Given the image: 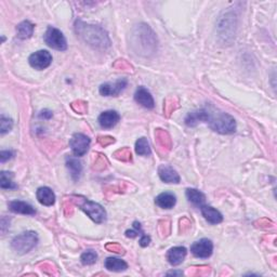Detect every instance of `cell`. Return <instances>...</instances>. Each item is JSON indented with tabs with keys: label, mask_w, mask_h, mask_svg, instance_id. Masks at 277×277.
<instances>
[{
	"label": "cell",
	"mask_w": 277,
	"mask_h": 277,
	"mask_svg": "<svg viewBox=\"0 0 277 277\" xmlns=\"http://www.w3.org/2000/svg\"><path fill=\"white\" fill-rule=\"evenodd\" d=\"M75 32L77 36L85 41L92 48L99 50H106L111 47V39H109L106 30L99 25L87 24L81 20H77L75 22Z\"/></svg>",
	"instance_id": "1"
},
{
	"label": "cell",
	"mask_w": 277,
	"mask_h": 277,
	"mask_svg": "<svg viewBox=\"0 0 277 277\" xmlns=\"http://www.w3.org/2000/svg\"><path fill=\"white\" fill-rule=\"evenodd\" d=\"M132 47L138 54L150 56L157 50V37L149 25H137L132 30Z\"/></svg>",
	"instance_id": "2"
},
{
	"label": "cell",
	"mask_w": 277,
	"mask_h": 277,
	"mask_svg": "<svg viewBox=\"0 0 277 277\" xmlns=\"http://www.w3.org/2000/svg\"><path fill=\"white\" fill-rule=\"evenodd\" d=\"M213 131L221 134H232L236 131V122L235 119L224 112L211 111L208 108V117L206 122Z\"/></svg>",
	"instance_id": "3"
},
{
	"label": "cell",
	"mask_w": 277,
	"mask_h": 277,
	"mask_svg": "<svg viewBox=\"0 0 277 277\" xmlns=\"http://www.w3.org/2000/svg\"><path fill=\"white\" fill-rule=\"evenodd\" d=\"M38 243L37 234L33 231L24 232L12 239L11 247L20 254H25L36 247Z\"/></svg>",
	"instance_id": "4"
},
{
	"label": "cell",
	"mask_w": 277,
	"mask_h": 277,
	"mask_svg": "<svg viewBox=\"0 0 277 277\" xmlns=\"http://www.w3.org/2000/svg\"><path fill=\"white\" fill-rule=\"evenodd\" d=\"M79 207L96 223L100 224L106 220V211L100 203L82 198V201L81 203H79Z\"/></svg>",
	"instance_id": "5"
},
{
	"label": "cell",
	"mask_w": 277,
	"mask_h": 277,
	"mask_svg": "<svg viewBox=\"0 0 277 277\" xmlns=\"http://www.w3.org/2000/svg\"><path fill=\"white\" fill-rule=\"evenodd\" d=\"M44 40L52 49H55L57 51H65L67 49L65 36L60 29L53 27V26H49V27L47 28L44 36Z\"/></svg>",
	"instance_id": "6"
},
{
	"label": "cell",
	"mask_w": 277,
	"mask_h": 277,
	"mask_svg": "<svg viewBox=\"0 0 277 277\" xmlns=\"http://www.w3.org/2000/svg\"><path fill=\"white\" fill-rule=\"evenodd\" d=\"M90 143L91 141L86 134L75 133L70 141V146L72 149L73 154L77 156V157H80V156H83L87 153L89 146H90Z\"/></svg>",
	"instance_id": "7"
},
{
	"label": "cell",
	"mask_w": 277,
	"mask_h": 277,
	"mask_svg": "<svg viewBox=\"0 0 277 277\" xmlns=\"http://www.w3.org/2000/svg\"><path fill=\"white\" fill-rule=\"evenodd\" d=\"M28 62L33 69L43 71L47 69V67H49L52 63V55L50 54L49 51L39 50L29 56Z\"/></svg>",
	"instance_id": "8"
},
{
	"label": "cell",
	"mask_w": 277,
	"mask_h": 277,
	"mask_svg": "<svg viewBox=\"0 0 277 277\" xmlns=\"http://www.w3.org/2000/svg\"><path fill=\"white\" fill-rule=\"evenodd\" d=\"M213 252V244L210 239L202 238L198 242H195L191 246V252L196 258L207 259L210 257Z\"/></svg>",
	"instance_id": "9"
},
{
	"label": "cell",
	"mask_w": 277,
	"mask_h": 277,
	"mask_svg": "<svg viewBox=\"0 0 277 277\" xmlns=\"http://www.w3.org/2000/svg\"><path fill=\"white\" fill-rule=\"evenodd\" d=\"M127 85H128V80L123 78V79H118L114 83L111 82L103 83V85L100 86L99 91H100L103 97H117L120 92H123L125 89H126Z\"/></svg>",
	"instance_id": "10"
},
{
	"label": "cell",
	"mask_w": 277,
	"mask_h": 277,
	"mask_svg": "<svg viewBox=\"0 0 277 277\" xmlns=\"http://www.w3.org/2000/svg\"><path fill=\"white\" fill-rule=\"evenodd\" d=\"M134 100L138 104H140L141 106H143L145 108L151 109L155 106L153 97H151V92L148 90V89L144 87H139L137 89V91L134 93Z\"/></svg>",
	"instance_id": "11"
},
{
	"label": "cell",
	"mask_w": 277,
	"mask_h": 277,
	"mask_svg": "<svg viewBox=\"0 0 277 277\" xmlns=\"http://www.w3.org/2000/svg\"><path fill=\"white\" fill-rule=\"evenodd\" d=\"M120 120V115L116 111H105L99 116V124L104 129H111L116 126Z\"/></svg>",
	"instance_id": "12"
},
{
	"label": "cell",
	"mask_w": 277,
	"mask_h": 277,
	"mask_svg": "<svg viewBox=\"0 0 277 277\" xmlns=\"http://www.w3.org/2000/svg\"><path fill=\"white\" fill-rule=\"evenodd\" d=\"M207 117H208V107H203L187 114L184 122L187 127H195L198 123H206Z\"/></svg>",
	"instance_id": "13"
},
{
	"label": "cell",
	"mask_w": 277,
	"mask_h": 277,
	"mask_svg": "<svg viewBox=\"0 0 277 277\" xmlns=\"http://www.w3.org/2000/svg\"><path fill=\"white\" fill-rule=\"evenodd\" d=\"M187 250L185 247H182V246H177V247L170 248L167 252V260L171 265H179L181 264L183 261H184L186 257Z\"/></svg>",
	"instance_id": "14"
},
{
	"label": "cell",
	"mask_w": 277,
	"mask_h": 277,
	"mask_svg": "<svg viewBox=\"0 0 277 277\" xmlns=\"http://www.w3.org/2000/svg\"><path fill=\"white\" fill-rule=\"evenodd\" d=\"M10 211L20 214H26V216H35L36 210L35 208L29 205V203L22 201H13L9 202Z\"/></svg>",
	"instance_id": "15"
},
{
	"label": "cell",
	"mask_w": 277,
	"mask_h": 277,
	"mask_svg": "<svg viewBox=\"0 0 277 277\" xmlns=\"http://www.w3.org/2000/svg\"><path fill=\"white\" fill-rule=\"evenodd\" d=\"M158 176L161 181L165 183H179L180 176L177 172L170 166L161 165L158 168Z\"/></svg>",
	"instance_id": "16"
},
{
	"label": "cell",
	"mask_w": 277,
	"mask_h": 277,
	"mask_svg": "<svg viewBox=\"0 0 277 277\" xmlns=\"http://www.w3.org/2000/svg\"><path fill=\"white\" fill-rule=\"evenodd\" d=\"M36 196H37V200L41 205L47 207L52 206L55 202V194L50 187L47 186L39 187L37 190V193H36Z\"/></svg>",
	"instance_id": "17"
},
{
	"label": "cell",
	"mask_w": 277,
	"mask_h": 277,
	"mask_svg": "<svg viewBox=\"0 0 277 277\" xmlns=\"http://www.w3.org/2000/svg\"><path fill=\"white\" fill-rule=\"evenodd\" d=\"M155 202L156 205L163 209H171L176 206V197L174 193L165 192L155 198Z\"/></svg>",
	"instance_id": "18"
},
{
	"label": "cell",
	"mask_w": 277,
	"mask_h": 277,
	"mask_svg": "<svg viewBox=\"0 0 277 277\" xmlns=\"http://www.w3.org/2000/svg\"><path fill=\"white\" fill-rule=\"evenodd\" d=\"M201 210L203 218L211 224H219L223 221V216L219 212L216 208L211 206H201Z\"/></svg>",
	"instance_id": "19"
},
{
	"label": "cell",
	"mask_w": 277,
	"mask_h": 277,
	"mask_svg": "<svg viewBox=\"0 0 277 277\" xmlns=\"http://www.w3.org/2000/svg\"><path fill=\"white\" fill-rule=\"evenodd\" d=\"M35 26L29 21H23L17 26V35L20 39H28L34 34Z\"/></svg>",
	"instance_id": "20"
},
{
	"label": "cell",
	"mask_w": 277,
	"mask_h": 277,
	"mask_svg": "<svg viewBox=\"0 0 277 277\" xmlns=\"http://www.w3.org/2000/svg\"><path fill=\"white\" fill-rule=\"evenodd\" d=\"M66 167L69 168L70 172H71V176L73 177V180L77 181L79 179V176L81 175V171H82V166L81 163L79 160L75 157H67L66 158Z\"/></svg>",
	"instance_id": "21"
},
{
	"label": "cell",
	"mask_w": 277,
	"mask_h": 277,
	"mask_svg": "<svg viewBox=\"0 0 277 277\" xmlns=\"http://www.w3.org/2000/svg\"><path fill=\"white\" fill-rule=\"evenodd\" d=\"M185 195L190 202H192L193 205L198 206V207H201L206 201L205 194L196 189H187Z\"/></svg>",
	"instance_id": "22"
},
{
	"label": "cell",
	"mask_w": 277,
	"mask_h": 277,
	"mask_svg": "<svg viewBox=\"0 0 277 277\" xmlns=\"http://www.w3.org/2000/svg\"><path fill=\"white\" fill-rule=\"evenodd\" d=\"M105 269L112 272H124L128 269V264L122 259L117 258H107L105 260Z\"/></svg>",
	"instance_id": "23"
},
{
	"label": "cell",
	"mask_w": 277,
	"mask_h": 277,
	"mask_svg": "<svg viewBox=\"0 0 277 277\" xmlns=\"http://www.w3.org/2000/svg\"><path fill=\"white\" fill-rule=\"evenodd\" d=\"M12 172L1 171V175H0V187L3 190L18 189V185L12 181Z\"/></svg>",
	"instance_id": "24"
},
{
	"label": "cell",
	"mask_w": 277,
	"mask_h": 277,
	"mask_svg": "<svg viewBox=\"0 0 277 277\" xmlns=\"http://www.w3.org/2000/svg\"><path fill=\"white\" fill-rule=\"evenodd\" d=\"M135 151L140 156H150L151 155V148L149 141L146 138H140L137 143H135Z\"/></svg>",
	"instance_id": "25"
},
{
	"label": "cell",
	"mask_w": 277,
	"mask_h": 277,
	"mask_svg": "<svg viewBox=\"0 0 277 277\" xmlns=\"http://www.w3.org/2000/svg\"><path fill=\"white\" fill-rule=\"evenodd\" d=\"M97 259H98V253L95 252V250L92 249H89L86 250L85 252L81 254L80 260H81V263L83 265H91L93 263L97 262Z\"/></svg>",
	"instance_id": "26"
},
{
	"label": "cell",
	"mask_w": 277,
	"mask_h": 277,
	"mask_svg": "<svg viewBox=\"0 0 277 277\" xmlns=\"http://www.w3.org/2000/svg\"><path fill=\"white\" fill-rule=\"evenodd\" d=\"M12 128H13V120L2 114L1 117H0V133L6 134L7 132L11 131Z\"/></svg>",
	"instance_id": "27"
},
{
	"label": "cell",
	"mask_w": 277,
	"mask_h": 277,
	"mask_svg": "<svg viewBox=\"0 0 277 277\" xmlns=\"http://www.w3.org/2000/svg\"><path fill=\"white\" fill-rule=\"evenodd\" d=\"M140 234L142 235L143 232H142V229H141V224L139 222L133 223V229H128V231H126V236L131 237V238L137 237Z\"/></svg>",
	"instance_id": "28"
},
{
	"label": "cell",
	"mask_w": 277,
	"mask_h": 277,
	"mask_svg": "<svg viewBox=\"0 0 277 277\" xmlns=\"http://www.w3.org/2000/svg\"><path fill=\"white\" fill-rule=\"evenodd\" d=\"M13 157V151H1V153H0V159H1V163H4V161H7L8 159L12 158Z\"/></svg>",
	"instance_id": "29"
},
{
	"label": "cell",
	"mask_w": 277,
	"mask_h": 277,
	"mask_svg": "<svg viewBox=\"0 0 277 277\" xmlns=\"http://www.w3.org/2000/svg\"><path fill=\"white\" fill-rule=\"evenodd\" d=\"M150 243H151V237L148 236V235L142 234V236H141V239H140L141 247H148Z\"/></svg>",
	"instance_id": "30"
},
{
	"label": "cell",
	"mask_w": 277,
	"mask_h": 277,
	"mask_svg": "<svg viewBox=\"0 0 277 277\" xmlns=\"http://www.w3.org/2000/svg\"><path fill=\"white\" fill-rule=\"evenodd\" d=\"M112 252H117V253H122L124 250H123V248L120 247V246H118V245H116V244H114L113 246H112Z\"/></svg>",
	"instance_id": "31"
},
{
	"label": "cell",
	"mask_w": 277,
	"mask_h": 277,
	"mask_svg": "<svg viewBox=\"0 0 277 277\" xmlns=\"http://www.w3.org/2000/svg\"><path fill=\"white\" fill-rule=\"evenodd\" d=\"M40 117L46 118V119H49L52 117V113L50 111H43L40 114Z\"/></svg>",
	"instance_id": "32"
}]
</instances>
